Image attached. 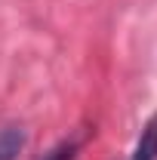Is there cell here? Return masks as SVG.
<instances>
[{
	"instance_id": "1",
	"label": "cell",
	"mask_w": 157,
	"mask_h": 160,
	"mask_svg": "<svg viewBox=\"0 0 157 160\" xmlns=\"http://www.w3.org/2000/svg\"><path fill=\"white\" fill-rule=\"evenodd\" d=\"M129 160H157V114L142 126V132H139V139H136V148H133Z\"/></svg>"
},
{
	"instance_id": "2",
	"label": "cell",
	"mask_w": 157,
	"mask_h": 160,
	"mask_svg": "<svg viewBox=\"0 0 157 160\" xmlns=\"http://www.w3.org/2000/svg\"><path fill=\"white\" fill-rule=\"evenodd\" d=\"M25 148V129L22 126H3L0 129V160H19Z\"/></svg>"
},
{
	"instance_id": "3",
	"label": "cell",
	"mask_w": 157,
	"mask_h": 160,
	"mask_svg": "<svg viewBox=\"0 0 157 160\" xmlns=\"http://www.w3.org/2000/svg\"><path fill=\"white\" fill-rule=\"evenodd\" d=\"M77 157V142H62V145H56L49 154H43V160H74Z\"/></svg>"
}]
</instances>
